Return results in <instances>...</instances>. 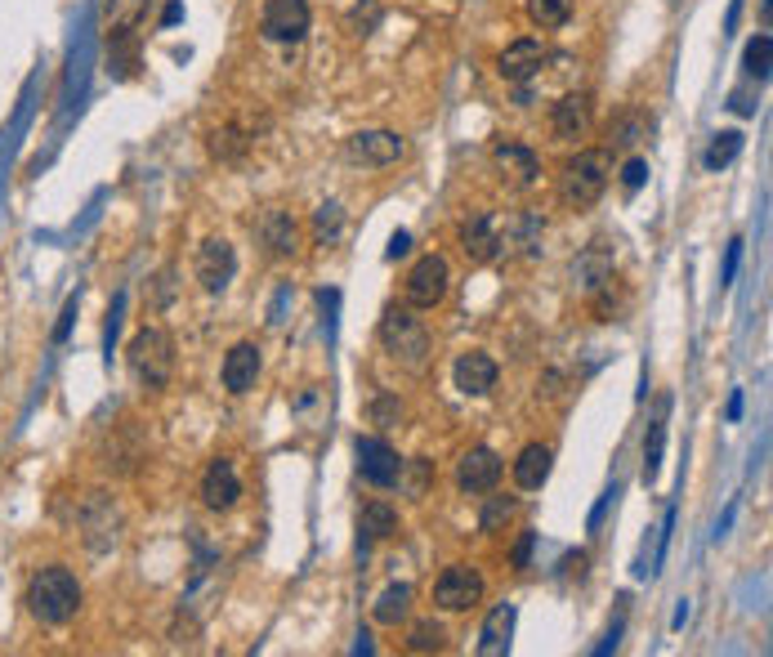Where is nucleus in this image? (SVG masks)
<instances>
[{
  "mask_svg": "<svg viewBox=\"0 0 773 657\" xmlns=\"http://www.w3.org/2000/svg\"><path fill=\"white\" fill-rule=\"evenodd\" d=\"M27 613L36 617L41 627H67L72 617L81 613V581L72 568L50 564L31 577L27 587Z\"/></svg>",
  "mask_w": 773,
  "mask_h": 657,
  "instance_id": "nucleus-1",
  "label": "nucleus"
},
{
  "mask_svg": "<svg viewBox=\"0 0 773 657\" xmlns=\"http://www.w3.org/2000/svg\"><path fill=\"white\" fill-rule=\"evenodd\" d=\"M126 368L143 389H166L175 376V340L166 326H139L126 345Z\"/></svg>",
  "mask_w": 773,
  "mask_h": 657,
  "instance_id": "nucleus-2",
  "label": "nucleus"
},
{
  "mask_svg": "<svg viewBox=\"0 0 773 657\" xmlns=\"http://www.w3.org/2000/svg\"><path fill=\"white\" fill-rule=\"evenodd\" d=\"M381 345L385 353L398 362V368H408V372H425L429 368V332H425V322L408 309H398L389 305L385 318H381Z\"/></svg>",
  "mask_w": 773,
  "mask_h": 657,
  "instance_id": "nucleus-3",
  "label": "nucleus"
},
{
  "mask_svg": "<svg viewBox=\"0 0 773 657\" xmlns=\"http://www.w3.org/2000/svg\"><path fill=\"white\" fill-rule=\"evenodd\" d=\"M608 175H613V162H608L604 149L577 153V157L559 170V197H564V206H572V210L595 206V202L604 197V189H608Z\"/></svg>",
  "mask_w": 773,
  "mask_h": 657,
  "instance_id": "nucleus-4",
  "label": "nucleus"
},
{
  "mask_svg": "<svg viewBox=\"0 0 773 657\" xmlns=\"http://www.w3.org/2000/svg\"><path fill=\"white\" fill-rule=\"evenodd\" d=\"M448 286H452L448 260L438 250H429V255H421V260L412 265L408 282H402V296H408L412 309H434V305L448 300Z\"/></svg>",
  "mask_w": 773,
  "mask_h": 657,
  "instance_id": "nucleus-5",
  "label": "nucleus"
},
{
  "mask_svg": "<svg viewBox=\"0 0 773 657\" xmlns=\"http://www.w3.org/2000/svg\"><path fill=\"white\" fill-rule=\"evenodd\" d=\"M309 0H265V10H260V31H265V41L273 46H296L309 36Z\"/></svg>",
  "mask_w": 773,
  "mask_h": 657,
  "instance_id": "nucleus-6",
  "label": "nucleus"
},
{
  "mask_svg": "<svg viewBox=\"0 0 773 657\" xmlns=\"http://www.w3.org/2000/svg\"><path fill=\"white\" fill-rule=\"evenodd\" d=\"M484 591H488V581L474 564H452V568H443V577L434 581V604L443 613H465V608H474L478 600H484Z\"/></svg>",
  "mask_w": 773,
  "mask_h": 657,
  "instance_id": "nucleus-7",
  "label": "nucleus"
},
{
  "mask_svg": "<svg viewBox=\"0 0 773 657\" xmlns=\"http://www.w3.org/2000/svg\"><path fill=\"white\" fill-rule=\"evenodd\" d=\"M492 166L505 179V189H514V193H528L541 179V157L532 149H524V143H514V139L492 143Z\"/></svg>",
  "mask_w": 773,
  "mask_h": 657,
  "instance_id": "nucleus-8",
  "label": "nucleus"
},
{
  "mask_svg": "<svg viewBox=\"0 0 773 657\" xmlns=\"http://www.w3.org/2000/svg\"><path fill=\"white\" fill-rule=\"evenodd\" d=\"M353 456H358V474L372 488H394L398 479H402V461H398V452L385 443V438H376V434H366V438H358L353 443Z\"/></svg>",
  "mask_w": 773,
  "mask_h": 657,
  "instance_id": "nucleus-9",
  "label": "nucleus"
},
{
  "mask_svg": "<svg viewBox=\"0 0 773 657\" xmlns=\"http://www.w3.org/2000/svg\"><path fill=\"white\" fill-rule=\"evenodd\" d=\"M545 59H550V50H545L541 36H519V41H510V46L497 54V77L524 86V81H532L537 72L545 67Z\"/></svg>",
  "mask_w": 773,
  "mask_h": 657,
  "instance_id": "nucleus-10",
  "label": "nucleus"
},
{
  "mask_svg": "<svg viewBox=\"0 0 773 657\" xmlns=\"http://www.w3.org/2000/svg\"><path fill=\"white\" fill-rule=\"evenodd\" d=\"M193 269H197V282H202L206 296H219V291H224L233 282V273H237V250L224 237H210V242L197 246Z\"/></svg>",
  "mask_w": 773,
  "mask_h": 657,
  "instance_id": "nucleus-11",
  "label": "nucleus"
},
{
  "mask_svg": "<svg viewBox=\"0 0 773 657\" xmlns=\"http://www.w3.org/2000/svg\"><path fill=\"white\" fill-rule=\"evenodd\" d=\"M345 153L358 166H394L402 153H408V139L394 134V130H358L345 143Z\"/></svg>",
  "mask_w": 773,
  "mask_h": 657,
  "instance_id": "nucleus-12",
  "label": "nucleus"
},
{
  "mask_svg": "<svg viewBox=\"0 0 773 657\" xmlns=\"http://www.w3.org/2000/svg\"><path fill=\"white\" fill-rule=\"evenodd\" d=\"M501 474H505V465H501V456L492 448H469L461 456V465H456V488L469 492V497L492 492L501 484Z\"/></svg>",
  "mask_w": 773,
  "mask_h": 657,
  "instance_id": "nucleus-13",
  "label": "nucleus"
},
{
  "mask_svg": "<svg viewBox=\"0 0 773 657\" xmlns=\"http://www.w3.org/2000/svg\"><path fill=\"white\" fill-rule=\"evenodd\" d=\"M237 501H242V479H237L233 461L229 456H215L206 465V474H202V505L224 515V510H233Z\"/></svg>",
  "mask_w": 773,
  "mask_h": 657,
  "instance_id": "nucleus-14",
  "label": "nucleus"
},
{
  "mask_svg": "<svg viewBox=\"0 0 773 657\" xmlns=\"http://www.w3.org/2000/svg\"><path fill=\"white\" fill-rule=\"evenodd\" d=\"M260 368H265V358H260V345L255 340H242L224 353V368H219V376H224V389L229 394H250L255 381H260Z\"/></svg>",
  "mask_w": 773,
  "mask_h": 657,
  "instance_id": "nucleus-15",
  "label": "nucleus"
},
{
  "mask_svg": "<svg viewBox=\"0 0 773 657\" xmlns=\"http://www.w3.org/2000/svg\"><path fill=\"white\" fill-rule=\"evenodd\" d=\"M461 250H465L469 265H492L501 255V233H497V219L488 210L469 215L461 224Z\"/></svg>",
  "mask_w": 773,
  "mask_h": 657,
  "instance_id": "nucleus-16",
  "label": "nucleus"
},
{
  "mask_svg": "<svg viewBox=\"0 0 773 657\" xmlns=\"http://www.w3.org/2000/svg\"><path fill=\"white\" fill-rule=\"evenodd\" d=\"M604 282H613V246L600 237L572 260V286L585 291V296H595Z\"/></svg>",
  "mask_w": 773,
  "mask_h": 657,
  "instance_id": "nucleus-17",
  "label": "nucleus"
},
{
  "mask_svg": "<svg viewBox=\"0 0 773 657\" xmlns=\"http://www.w3.org/2000/svg\"><path fill=\"white\" fill-rule=\"evenodd\" d=\"M255 233H260L265 250L278 255V260H291V255L300 250V224L291 219V210H265L260 224H255Z\"/></svg>",
  "mask_w": 773,
  "mask_h": 657,
  "instance_id": "nucleus-18",
  "label": "nucleus"
},
{
  "mask_svg": "<svg viewBox=\"0 0 773 657\" xmlns=\"http://www.w3.org/2000/svg\"><path fill=\"white\" fill-rule=\"evenodd\" d=\"M456 389L461 394H469V398H484V394H492V385H497V376H501V368L484 353V349H469V353H461L456 358Z\"/></svg>",
  "mask_w": 773,
  "mask_h": 657,
  "instance_id": "nucleus-19",
  "label": "nucleus"
},
{
  "mask_svg": "<svg viewBox=\"0 0 773 657\" xmlns=\"http://www.w3.org/2000/svg\"><path fill=\"white\" fill-rule=\"evenodd\" d=\"M591 121H595V107L585 94H564L550 107V130H555V139H585Z\"/></svg>",
  "mask_w": 773,
  "mask_h": 657,
  "instance_id": "nucleus-20",
  "label": "nucleus"
},
{
  "mask_svg": "<svg viewBox=\"0 0 773 657\" xmlns=\"http://www.w3.org/2000/svg\"><path fill=\"white\" fill-rule=\"evenodd\" d=\"M398 537V510L389 501H366L358 515V555H366L376 541Z\"/></svg>",
  "mask_w": 773,
  "mask_h": 657,
  "instance_id": "nucleus-21",
  "label": "nucleus"
},
{
  "mask_svg": "<svg viewBox=\"0 0 773 657\" xmlns=\"http://www.w3.org/2000/svg\"><path fill=\"white\" fill-rule=\"evenodd\" d=\"M81 528H86V541L94 545V551H107V545L117 541V528H121V519H117V510H113V501L107 497H90L86 501V515H81Z\"/></svg>",
  "mask_w": 773,
  "mask_h": 657,
  "instance_id": "nucleus-22",
  "label": "nucleus"
},
{
  "mask_svg": "<svg viewBox=\"0 0 773 657\" xmlns=\"http://www.w3.org/2000/svg\"><path fill=\"white\" fill-rule=\"evenodd\" d=\"M550 465H555V452H550L545 443H528L519 452V461H514V484H519L524 492H537L550 479Z\"/></svg>",
  "mask_w": 773,
  "mask_h": 657,
  "instance_id": "nucleus-23",
  "label": "nucleus"
},
{
  "mask_svg": "<svg viewBox=\"0 0 773 657\" xmlns=\"http://www.w3.org/2000/svg\"><path fill=\"white\" fill-rule=\"evenodd\" d=\"M510 635H514V604H497L484 622V635H478V653L501 657L510 648Z\"/></svg>",
  "mask_w": 773,
  "mask_h": 657,
  "instance_id": "nucleus-24",
  "label": "nucleus"
},
{
  "mask_svg": "<svg viewBox=\"0 0 773 657\" xmlns=\"http://www.w3.org/2000/svg\"><path fill=\"white\" fill-rule=\"evenodd\" d=\"M372 617H376L381 627L408 622V617H412V587H408V581H394V587H385L381 600H376V608H372Z\"/></svg>",
  "mask_w": 773,
  "mask_h": 657,
  "instance_id": "nucleus-25",
  "label": "nucleus"
},
{
  "mask_svg": "<svg viewBox=\"0 0 773 657\" xmlns=\"http://www.w3.org/2000/svg\"><path fill=\"white\" fill-rule=\"evenodd\" d=\"M291 416H296L305 429H318L326 421V394L318 385H305L296 398H291Z\"/></svg>",
  "mask_w": 773,
  "mask_h": 657,
  "instance_id": "nucleus-26",
  "label": "nucleus"
},
{
  "mask_svg": "<svg viewBox=\"0 0 773 657\" xmlns=\"http://www.w3.org/2000/svg\"><path fill=\"white\" fill-rule=\"evenodd\" d=\"M738 153H743V134H738V130H720V134H711V143H707L703 166H707V170H724V166L738 162Z\"/></svg>",
  "mask_w": 773,
  "mask_h": 657,
  "instance_id": "nucleus-27",
  "label": "nucleus"
},
{
  "mask_svg": "<svg viewBox=\"0 0 773 657\" xmlns=\"http://www.w3.org/2000/svg\"><path fill=\"white\" fill-rule=\"evenodd\" d=\"M528 18L537 27H564L572 18V0H528Z\"/></svg>",
  "mask_w": 773,
  "mask_h": 657,
  "instance_id": "nucleus-28",
  "label": "nucleus"
},
{
  "mask_svg": "<svg viewBox=\"0 0 773 657\" xmlns=\"http://www.w3.org/2000/svg\"><path fill=\"white\" fill-rule=\"evenodd\" d=\"M408 648L412 653H443L448 648V631H443V622H416L412 627V635H408Z\"/></svg>",
  "mask_w": 773,
  "mask_h": 657,
  "instance_id": "nucleus-29",
  "label": "nucleus"
},
{
  "mask_svg": "<svg viewBox=\"0 0 773 657\" xmlns=\"http://www.w3.org/2000/svg\"><path fill=\"white\" fill-rule=\"evenodd\" d=\"M514 515H519V501H514V497H488L484 515H478V528H484V532H501Z\"/></svg>",
  "mask_w": 773,
  "mask_h": 657,
  "instance_id": "nucleus-30",
  "label": "nucleus"
},
{
  "mask_svg": "<svg viewBox=\"0 0 773 657\" xmlns=\"http://www.w3.org/2000/svg\"><path fill=\"white\" fill-rule=\"evenodd\" d=\"M246 149H250V139H246L237 126H224V130L210 134V153H215L219 162H237Z\"/></svg>",
  "mask_w": 773,
  "mask_h": 657,
  "instance_id": "nucleus-31",
  "label": "nucleus"
},
{
  "mask_svg": "<svg viewBox=\"0 0 773 657\" xmlns=\"http://www.w3.org/2000/svg\"><path fill=\"white\" fill-rule=\"evenodd\" d=\"M667 403L657 408V421H653V434H648V443H644V479L653 484L657 479V469H661V438H667Z\"/></svg>",
  "mask_w": 773,
  "mask_h": 657,
  "instance_id": "nucleus-32",
  "label": "nucleus"
},
{
  "mask_svg": "<svg viewBox=\"0 0 773 657\" xmlns=\"http://www.w3.org/2000/svg\"><path fill=\"white\" fill-rule=\"evenodd\" d=\"M340 229H345V210H340V202L318 206V215H313V233H318V242H336Z\"/></svg>",
  "mask_w": 773,
  "mask_h": 657,
  "instance_id": "nucleus-33",
  "label": "nucleus"
},
{
  "mask_svg": "<svg viewBox=\"0 0 773 657\" xmlns=\"http://www.w3.org/2000/svg\"><path fill=\"white\" fill-rule=\"evenodd\" d=\"M769 63H773V36L760 31L756 41L747 46V72H751L756 81H764V77H769Z\"/></svg>",
  "mask_w": 773,
  "mask_h": 657,
  "instance_id": "nucleus-34",
  "label": "nucleus"
},
{
  "mask_svg": "<svg viewBox=\"0 0 773 657\" xmlns=\"http://www.w3.org/2000/svg\"><path fill=\"white\" fill-rule=\"evenodd\" d=\"M644 184H648V162H644V157H631V162L621 166V189H626V193H640Z\"/></svg>",
  "mask_w": 773,
  "mask_h": 657,
  "instance_id": "nucleus-35",
  "label": "nucleus"
},
{
  "mask_svg": "<svg viewBox=\"0 0 773 657\" xmlns=\"http://www.w3.org/2000/svg\"><path fill=\"white\" fill-rule=\"evenodd\" d=\"M372 421H376V425H398V421H402V408L394 403V398H381V403L372 408Z\"/></svg>",
  "mask_w": 773,
  "mask_h": 657,
  "instance_id": "nucleus-36",
  "label": "nucleus"
},
{
  "mask_svg": "<svg viewBox=\"0 0 773 657\" xmlns=\"http://www.w3.org/2000/svg\"><path fill=\"white\" fill-rule=\"evenodd\" d=\"M738 260H743V242H729V250H724V273H720V286H729V282H733V273H738Z\"/></svg>",
  "mask_w": 773,
  "mask_h": 657,
  "instance_id": "nucleus-37",
  "label": "nucleus"
},
{
  "mask_svg": "<svg viewBox=\"0 0 773 657\" xmlns=\"http://www.w3.org/2000/svg\"><path fill=\"white\" fill-rule=\"evenodd\" d=\"M77 305H81L77 296H72V300L63 305V318H59V326H54V340H59V345L67 340V332H72V322H77Z\"/></svg>",
  "mask_w": 773,
  "mask_h": 657,
  "instance_id": "nucleus-38",
  "label": "nucleus"
},
{
  "mask_svg": "<svg viewBox=\"0 0 773 657\" xmlns=\"http://www.w3.org/2000/svg\"><path fill=\"white\" fill-rule=\"evenodd\" d=\"M635 130H640V121H635V117H626V121L613 130V149H631V143H635Z\"/></svg>",
  "mask_w": 773,
  "mask_h": 657,
  "instance_id": "nucleus-39",
  "label": "nucleus"
},
{
  "mask_svg": "<svg viewBox=\"0 0 773 657\" xmlns=\"http://www.w3.org/2000/svg\"><path fill=\"white\" fill-rule=\"evenodd\" d=\"M532 545H537V532H524V537H519V545H514V568H528Z\"/></svg>",
  "mask_w": 773,
  "mask_h": 657,
  "instance_id": "nucleus-40",
  "label": "nucleus"
},
{
  "mask_svg": "<svg viewBox=\"0 0 773 657\" xmlns=\"http://www.w3.org/2000/svg\"><path fill=\"white\" fill-rule=\"evenodd\" d=\"M408 250H412V237H408V233L398 229V233L389 237V250H385V260H402V255H408Z\"/></svg>",
  "mask_w": 773,
  "mask_h": 657,
  "instance_id": "nucleus-41",
  "label": "nucleus"
},
{
  "mask_svg": "<svg viewBox=\"0 0 773 657\" xmlns=\"http://www.w3.org/2000/svg\"><path fill=\"white\" fill-rule=\"evenodd\" d=\"M613 497H617V488H608V492H604V497H600V505H595V510H591V532H595V528H600V524H604V515H608V505H613Z\"/></svg>",
  "mask_w": 773,
  "mask_h": 657,
  "instance_id": "nucleus-42",
  "label": "nucleus"
},
{
  "mask_svg": "<svg viewBox=\"0 0 773 657\" xmlns=\"http://www.w3.org/2000/svg\"><path fill=\"white\" fill-rule=\"evenodd\" d=\"M724 416H729V421H738V416H743V394H733V398H729V412H724Z\"/></svg>",
  "mask_w": 773,
  "mask_h": 657,
  "instance_id": "nucleus-43",
  "label": "nucleus"
},
{
  "mask_svg": "<svg viewBox=\"0 0 773 657\" xmlns=\"http://www.w3.org/2000/svg\"><path fill=\"white\" fill-rule=\"evenodd\" d=\"M353 653H372V635L362 631V635H358V644H353Z\"/></svg>",
  "mask_w": 773,
  "mask_h": 657,
  "instance_id": "nucleus-44",
  "label": "nucleus"
},
{
  "mask_svg": "<svg viewBox=\"0 0 773 657\" xmlns=\"http://www.w3.org/2000/svg\"><path fill=\"white\" fill-rule=\"evenodd\" d=\"M183 18V10L179 5H166V14H162V23H179Z\"/></svg>",
  "mask_w": 773,
  "mask_h": 657,
  "instance_id": "nucleus-45",
  "label": "nucleus"
}]
</instances>
